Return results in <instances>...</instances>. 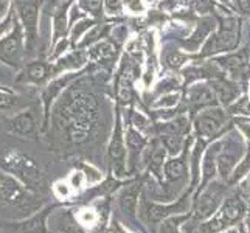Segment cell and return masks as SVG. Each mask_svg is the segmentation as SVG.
<instances>
[{
	"instance_id": "obj_39",
	"label": "cell",
	"mask_w": 250,
	"mask_h": 233,
	"mask_svg": "<svg viewBox=\"0 0 250 233\" xmlns=\"http://www.w3.org/2000/svg\"><path fill=\"white\" fill-rule=\"evenodd\" d=\"M132 123L139 127V129H146L148 127V125H149V122H148V118L146 117H143L142 114H134V118H132Z\"/></svg>"
},
{
	"instance_id": "obj_23",
	"label": "cell",
	"mask_w": 250,
	"mask_h": 233,
	"mask_svg": "<svg viewBox=\"0 0 250 233\" xmlns=\"http://www.w3.org/2000/svg\"><path fill=\"white\" fill-rule=\"evenodd\" d=\"M187 174V163L185 155L177 159H171L165 163V177L168 182H179Z\"/></svg>"
},
{
	"instance_id": "obj_5",
	"label": "cell",
	"mask_w": 250,
	"mask_h": 233,
	"mask_svg": "<svg viewBox=\"0 0 250 233\" xmlns=\"http://www.w3.org/2000/svg\"><path fill=\"white\" fill-rule=\"evenodd\" d=\"M87 72V70H78V72H65L62 75H58L44 85L41 89V105H42V131H47V127L50 125V117H51V106L58 100V97H61V93L68 87L70 84H73L76 80Z\"/></svg>"
},
{
	"instance_id": "obj_24",
	"label": "cell",
	"mask_w": 250,
	"mask_h": 233,
	"mask_svg": "<svg viewBox=\"0 0 250 233\" xmlns=\"http://www.w3.org/2000/svg\"><path fill=\"white\" fill-rule=\"evenodd\" d=\"M211 30H213V21H211V19H202L201 23L197 25L196 31L193 33V36L189 38L188 41L184 42L185 48L191 50V51H193V50H197V48H199V45L204 42L205 36H207V34H208Z\"/></svg>"
},
{
	"instance_id": "obj_11",
	"label": "cell",
	"mask_w": 250,
	"mask_h": 233,
	"mask_svg": "<svg viewBox=\"0 0 250 233\" xmlns=\"http://www.w3.org/2000/svg\"><path fill=\"white\" fill-rule=\"evenodd\" d=\"M224 125H226V114L219 107L204 110L194 122L197 134L202 135L204 139H213V137H216L222 131Z\"/></svg>"
},
{
	"instance_id": "obj_36",
	"label": "cell",
	"mask_w": 250,
	"mask_h": 233,
	"mask_svg": "<svg viewBox=\"0 0 250 233\" xmlns=\"http://www.w3.org/2000/svg\"><path fill=\"white\" fill-rule=\"evenodd\" d=\"M13 11V0H0V22H3Z\"/></svg>"
},
{
	"instance_id": "obj_16",
	"label": "cell",
	"mask_w": 250,
	"mask_h": 233,
	"mask_svg": "<svg viewBox=\"0 0 250 233\" xmlns=\"http://www.w3.org/2000/svg\"><path fill=\"white\" fill-rule=\"evenodd\" d=\"M109 157L114 163V169L117 176H123V169H125V140L122 137V123H120V118L117 117V123L114 134H112V140L109 146Z\"/></svg>"
},
{
	"instance_id": "obj_41",
	"label": "cell",
	"mask_w": 250,
	"mask_h": 233,
	"mask_svg": "<svg viewBox=\"0 0 250 233\" xmlns=\"http://www.w3.org/2000/svg\"><path fill=\"white\" fill-rule=\"evenodd\" d=\"M236 125L241 127V131L246 134L247 139H250V122H247V120H236Z\"/></svg>"
},
{
	"instance_id": "obj_2",
	"label": "cell",
	"mask_w": 250,
	"mask_h": 233,
	"mask_svg": "<svg viewBox=\"0 0 250 233\" xmlns=\"http://www.w3.org/2000/svg\"><path fill=\"white\" fill-rule=\"evenodd\" d=\"M27 39L19 19L14 14L13 25L0 39V64L19 72L27 63Z\"/></svg>"
},
{
	"instance_id": "obj_10",
	"label": "cell",
	"mask_w": 250,
	"mask_h": 233,
	"mask_svg": "<svg viewBox=\"0 0 250 233\" xmlns=\"http://www.w3.org/2000/svg\"><path fill=\"white\" fill-rule=\"evenodd\" d=\"M244 145L241 142V137L238 134L227 135L226 140H222V148L218 154V171L222 179H229L233 172L238 160L243 155Z\"/></svg>"
},
{
	"instance_id": "obj_21",
	"label": "cell",
	"mask_w": 250,
	"mask_h": 233,
	"mask_svg": "<svg viewBox=\"0 0 250 233\" xmlns=\"http://www.w3.org/2000/svg\"><path fill=\"white\" fill-rule=\"evenodd\" d=\"M115 53V45L109 41H100L97 44H93L92 47L85 48V55H87L89 63H101L109 59L112 55Z\"/></svg>"
},
{
	"instance_id": "obj_28",
	"label": "cell",
	"mask_w": 250,
	"mask_h": 233,
	"mask_svg": "<svg viewBox=\"0 0 250 233\" xmlns=\"http://www.w3.org/2000/svg\"><path fill=\"white\" fill-rule=\"evenodd\" d=\"M167 148L162 145H154V149L151 151V163H149V167H151V171L156 174L157 177H160L162 174V169H163V159H165V151Z\"/></svg>"
},
{
	"instance_id": "obj_26",
	"label": "cell",
	"mask_w": 250,
	"mask_h": 233,
	"mask_svg": "<svg viewBox=\"0 0 250 233\" xmlns=\"http://www.w3.org/2000/svg\"><path fill=\"white\" fill-rule=\"evenodd\" d=\"M22 98L14 90L0 85V112H13L21 109Z\"/></svg>"
},
{
	"instance_id": "obj_17",
	"label": "cell",
	"mask_w": 250,
	"mask_h": 233,
	"mask_svg": "<svg viewBox=\"0 0 250 233\" xmlns=\"http://www.w3.org/2000/svg\"><path fill=\"white\" fill-rule=\"evenodd\" d=\"M214 100H216V93H214L211 87L205 84L193 85L188 92V103L193 110H197L199 107H205V106H213Z\"/></svg>"
},
{
	"instance_id": "obj_34",
	"label": "cell",
	"mask_w": 250,
	"mask_h": 233,
	"mask_svg": "<svg viewBox=\"0 0 250 233\" xmlns=\"http://www.w3.org/2000/svg\"><path fill=\"white\" fill-rule=\"evenodd\" d=\"M177 103H179V95L171 93V95H167V97H162L156 103V107H172V106H176Z\"/></svg>"
},
{
	"instance_id": "obj_9",
	"label": "cell",
	"mask_w": 250,
	"mask_h": 233,
	"mask_svg": "<svg viewBox=\"0 0 250 233\" xmlns=\"http://www.w3.org/2000/svg\"><path fill=\"white\" fill-rule=\"evenodd\" d=\"M5 127L11 135L25 140H36L39 135L38 117L31 107L19 109L11 117L5 118Z\"/></svg>"
},
{
	"instance_id": "obj_38",
	"label": "cell",
	"mask_w": 250,
	"mask_h": 233,
	"mask_svg": "<svg viewBox=\"0 0 250 233\" xmlns=\"http://www.w3.org/2000/svg\"><path fill=\"white\" fill-rule=\"evenodd\" d=\"M125 5L134 13H142L145 10V6L142 3V0H125Z\"/></svg>"
},
{
	"instance_id": "obj_32",
	"label": "cell",
	"mask_w": 250,
	"mask_h": 233,
	"mask_svg": "<svg viewBox=\"0 0 250 233\" xmlns=\"http://www.w3.org/2000/svg\"><path fill=\"white\" fill-rule=\"evenodd\" d=\"M247 174H250V151L246 154L243 162H239V165L235 167L233 176H231V182H238V180H241Z\"/></svg>"
},
{
	"instance_id": "obj_35",
	"label": "cell",
	"mask_w": 250,
	"mask_h": 233,
	"mask_svg": "<svg viewBox=\"0 0 250 233\" xmlns=\"http://www.w3.org/2000/svg\"><path fill=\"white\" fill-rule=\"evenodd\" d=\"M104 6L107 14L118 16L122 14V0H104Z\"/></svg>"
},
{
	"instance_id": "obj_30",
	"label": "cell",
	"mask_w": 250,
	"mask_h": 233,
	"mask_svg": "<svg viewBox=\"0 0 250 233\" xmlns=\"http://www.w3.org/2000/svg\"><path fill=\"white\" fill-rule=\"evenodd\" d=\"M126 142H127V148L131 149V154H134V155L139 154L146 146L145 137H142L139 134V131H135V129H129V131H127Z\"/></svg>"
},
{
	"instance_id": "obj_20",
	"label": "cell",
	"mask_w": 250,
	"mask_h": 233,
	"mask_svg": "<svg viewBox=\"0 0 250 233\" xmlns=\"http://www.w3.org/2000/svg\"><path fill=\"white\" fill-rule=\"evenodd\" d=\"M222 148V142H216L213 143L208 151H207L204 162H202V172H204V182L202 185H205L208 180L216 174V167H218V154Z\"/></svg>"
},
{
	"instance_id": "obj_12",
	"label": "cell",
	"mask_w": 250,
	"mask_h": 233,
	"mask_svg": "<svg viewBox=\"0 0 250 233\" xmlns=\"http://www.w3.org/2000/svg\"><path fill=\"white\" fill-rule=\"evenodd\" d=\"M224 187L221 184H211L205 191L199 196L194 205V216L197 219H207L219 209L222 204Z\"/></svg>"
},
{
	"instance_id": "obj_6",
	"label": "cell",
	"mask_w": 250,
	"mask_h": 233,
	"mask_svg": "<svg viewBox=\"0 0 250 233\" xmlns=\"http://www.w3.org/2000/svg\"><path fill=\"white\" fill-rule=\"evenodd\" d=\"M239 42V21L235 17L221 19L219 31L207 42L201 56H210L218 51H230L238 47Z\"/></svg>"
},
{
	"instance_id": "obj_42",
	"label": "cell",
	"mask_w": 250,
	"mask_h": 233,
	"mask_svg": "<svg viewBox=\"0 0 250 233\" xmlns=\"http://www.w3.org/2000/svg\"><path fill=\"white\" fill-rule=\"evenodd\" d=\"M222 2H230V0H222Z\"/></svg>"
},
{
	"instance_id": "obj_8",
	"label": "cell",
	"mask_w": 250,
	"mask_h": 233,
	"mask_svg": "<svg viewBox=\"0 0 250 233\" xmlns=\"http://www.w3.org/2000/svg\"><path fill=\"white\" fill-rule=\"evenodd\" d=\"M53 78L51 72V63L47 58L36 56L28 59L22 70L17 72L16 83H21L25 85H34V87H44V85Z\"/></svg>"
},
{
	"instance_id": "obj_29",
	"label": "cell",
	"mask_w": 250,
	"mask_h": 233,
	"mask_svg": "<svg viewBox=\"0 0 250 233\" xmlns=\"http://www.w3.org/2000/svg\"><path fill=\"white\" fill-rule=\"evenodd\" d=\"M78 6L85 14H90L93 19H97L103 16L104 0H78Z\"/></svg>"
},
{
	"instance_id": "obj_7",
	"label": "cell",
	"mask_w": 250,
	"mask_h": 233,
	"mask_svg": "<svg viewBox=\"0 0 250 233\" xmlns=\"http://www.w3.org/2000/svg\"><path fill=\"white\" fill-rule=\"evenodd\" d=\"M246 213V204L238 194H233L227 197L222 202L219 214H216L211 221L202 226V230L205 233H218L221 230H226L229 226H233L238 222Z\"/></svg>"
},
{
	"instance_id": "obj_18",
	"label": "cell",
	"mask_w": 250,
	"mask_h": 233,
	"mask_svg": "<svg viewBox=\"0 0 250 233\" xmlns=\"http://www.w3.org/2000/svg\"><path fill=\"white\" fill-rule=\"evenodd\" d=\"M139 185H129L126 187L118 196V207L127 218L134 219L135 218V212H137V205H139Z\"/></svg>"
},
{
	"instance_id": "obj_22",
	"label": "cell",
	"mask_w": 250,
	"mask_h": 233,
	"mask_svg": "<svg viewBox=\"0 0 250 233\" xmlns=\"http://www.w3.org/2000/svg\"><path fill=\"white\" fill-rule=\"evenodd\" d=\"M109 30H110V25L109 23H97V25H93V27L87 33H85V36L81 39L80 44L76 45V48L85 50V48L92 47L93 44H97V42L104 39L107 36Z\"/></svg>"
},
{
	"instance_id": "obj_15",
	"label": "cell",
	"mask_w": 250,
	"mask_h": 233,
	"mask_svg": "<svg viewBox=\"0 0 250 233\" xmlns=\"http://www.w3.org/2000/svg\"><path fill=\"white\" fill-rule=\"evenodd\" d=\"M55 207H47L44 210H38L34 214H31L30 218L23 219L21 222H11L8 224V227L14 229L21 233H47L48 227H47V221L50 213L53 212Z\"/></svg>"
},
{
	"instance_id": "obj_3",
	"label": "cell",
	"mask_w": 250,
	"mask_h": 233,
	"mask_svg": "<svg viewBox=\"0 0 250 233\" xmlns=\"http://www.w3.org/2000/svg\"><path fill=\"white\" fill-rule=\"evenodd\" d=\"M44 0H13V10L19 19L25 39H27V56L33 59L38 56V41H39V21L41 8Z\"/></svg>"
},
{
	"instance_id": "obj_31",
	"label": "cell",
	"mask_w": 250,
	"mask_h": 233,
	"mask_svg": "<svg viewBox=\"0 0 250 233\" xmlns=\"http://www.w3.org/2000/svg\"><path fill=\"white\" fill-rule=\"evenodd\" d=\"M78 222L81 224V227H93L95 224L100 221V214L97 210L93 209H89V207H85V209L80 210V213L75 214Z\"/></svg>"
},
{
	"instance_id": "obj_4",
	"label": "cell",
	"mask_w": 250,
	"mask_h": 233,
	"mask_svg": "<svg viewBox=\"0 0 250 233\" xmlns=\"http://www.w3.org/2000/svg\"><path fill=\"white\" fill-rule=\"evenodd\" d=\"M0 204L10 207H22L27 210L36 209V201L30 190L19 179H16L3 168H0Z\"/></svg>"
},
{
	"instance_id": "obj_40",
	"label": "cell",
	"mask_w": 250,
	"mask_h": 233,
	"mask_svg": "<svg viewBox=\"0 0 250 233\" xmlns=\"http://www.w3.org/2000/svg\"><path fill=\"white\" fill-rule=\"evenodd\" d=\"M196 10L201 11V13H207L211 8V2L210 0H197V2L194 3Z\"/></svg>"
},
{
	"instance_id": "obj_27",
	"label": "cell",
	"mask_w": 250,
	"mask_h": 233,
	"mask_svg": "<svg viewBox=\"0 0 250 233\" xmlns=\"http://www.w3.org/2000/svg\"><path fill=\"white\" fill-rule=\"evenodd\" d=\"M188 118L185 117H180V118H176V120H172L171 123H167V125H162L159 126V131L162 132V135H165V134H172V135H184L189 126H188Z\"/></svg>"
},
{
	"instance_id": "obj_37",
	"label": "cell",
	"mask_w": 250,
	"mask_h": 233,
	"mask_svg": "<svg viewBox=\"0 0 250 233\" xmlns=\"http://www.w3.org/2000/svg\"><path fill=\"white\" fill-rule=\"evenodd\" d=\"M13 19H14V10L8 14V17L3 21V22H0V39L3 38V34L11 28V25H13Z\"/></svg>"
},
{
	"instance_id": "obj_33",
	"label": "cell",
	"mask_w": 250,
	"mask_h": 233,
	"mask_svg": "<svg viewBox=\"0 0 250 233\" xmlns=\"http://www.w3.org/2000/svg\"><path fill=\"white\" fill-rule=\"evenodd\" d=\"M188 59L187 55H182L179 53V51H172V53H169L167 56V65L169 68H179L180 65H184V63Z\"/></svg>"
},
{
	"instance_id": "obj_25",
	"label": "cell",
	"mask_w": 250,
	"mask_h": 233,
	"mask_svg": "<svg viewBox=\"0 0 250 233\" xmlns=\"http://www.w3.org/2000/svg\"><path fill=\"white\" fill-rule=\"evenodd\" d=\"M93 25H97V21H95L93 17H84V19L72 25L70 31H68V38H70L72 47H76L80 44L81 39L85 36V33H87Z\"/></svg>"
},
{
	"instance_id": "obj_1",
	"label": "cell",
	"mask_w": 250,
	"mask_h": 233,
	"mask_svg": "<svg viewBox=\"0 0 250 233\" xmlns=\"http://www.w3.org/2000/svg\"><path fill=\"white\" fill-rule=\"evenodd\" d=\"M0 168L19 179L30 191H39L44 185V174L28 154L14 149L8 151L0 157Z\"/></svg>"
},
{
	"instance_id": "obj_14",
	"label": "cell",
	"mask_w": 250,
	"mask_h": 233,
	"mask_svg": "<svg viewBox=\"0 0 250 233\" xmlns=\"http://www.w3.org/2000/svg\"><path fill=\"white\" fill-rule=\"evenodd\" d=\"M87 55L85 50L81 48H73L72 51H67L65 55L58 58L56 61L51 63V72H53V78L58 75H62L65 72H78L83 70L84 65L87 64Z\"/></svg>"
},
{
	"instance_id": "obj_13",
	"label": "cell",
	"mask_w": 250,
	"mask_h": 233,
	"mask_svg": "<svg viewBox=\"0 0 250 233\" xmlns=\"http://www.w3.org/2000/svg\"><path fill=\"white\" fill-rule=\"evenodd\" d=\"M72 0H61L53 14H51V38H50V48L59 41L68 36L70 25H68V13H70Z\"/></svg>"
},
{
	"instance_id": "obj_19",
	"label": "cell",
	"mask_w": 250,
	"mask_h": 233,
	"mask_svg": "<svg viewBox=\"0 0 250 233\" xmlns=\"http://www.w3.org/2000/svg\"><path fill=\"white\" fill-rule=\"evenodd\" d=\"M143 212L146 214V218L152 222H157L160 219H165L167 216L172 213L185 212V201L182 199L177 205H154V204H145Z\"/></svg>"
}]
</instances>
